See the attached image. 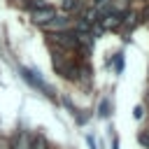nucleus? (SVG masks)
<instances>
[{
	"label": "nucleus",
	"instance_id": "obj_1",
	"mask_svg": "<svg viewBox=\"0 0 149 149\" xmlns=\"http://www.w3.org/2000/svg\"><path fill=\"white\" fill-rule=\"evenodd\" d=\"M51 40L58 47H63V49H77L79 47V35L77 33H70V30H56L51 35Z\"/></svg>",
	"mask_w": 149,
	"mask_h": 149
},
{
	"label": "nucleus",
	"instance_id": "obj_2",
	"mask_svg": "<svg viewBox=\"0 0 149 149\" xmlns=\"http://www.w3.org/2000/svg\"><path fill=\"white\" fill-rule=\"evenodd\" d=\"M9 149H33V135L28 130H19L9 144Z\"/></svg>",
	"mask_w": 149,
	"mask_h": 149
},
{
	"label": "nucleus",
	"instance_id": "obj_3",
	"mask_svg": "<svg viewBox=\"0 0 149 149\" xmlns=\"http://www.w3.org/2000/svg\"><path fill=\"white\" fill-rule=\"evenodd\" d=\"M54 16H56V12H54L51 7H44V9L33 12V21H35V23H40V26H49Z\"/></svg>",
	"mask_w": 149,
	"mask_h": 149
},
{
	"label": "nucleus",
	"instance_id": "obj_4",
	"mask_svg": "<svg viewBox=\"0 0 149 149\" xmlns=\"http://www.w3.org/2000/svg\"><path fill=\"white\" fill-rule=\"evenodd\" d=\"M121 16H123V14H109V16H105V28L119 26V23H121Z\"/></svg>",
	"mask_w": 149,
	"mask_h": 149
},
{
	"label": "nucleus",
	"instance_id": "obj_5",
	"mask_svg": "<svg viewBox=\"0 0 149 149\" xmlns=\"http://www.w3.org/2000/svg\"><path fill=\"white\" fill-rule=\"evenodd\" d=\"M33 149H49L44 135H35V137H33Z\"/></svg>",
	"mask_w": 149,
	"mask_h": 149
},
{
	"label": "nucleus",
	"instance_id": "obj_6",
	"mask_svg": "<svg viewBox=\"0 0 149 149\" xmlns=\"http://www.w3.org/2000/svg\"><path fill=\"white\" fill-rule=\"evenodd\" d=\"M28 7H30L33 12H37V9H44V7H49V5L42 2V0H28Z\"/></svg>",
	"mask_w": 149,
	"mask_h": 149
},
{
	"label": "nucleus",
	"instance_id": "obj_7",
	"mask_svg": "<svg viewBox=\"0 0 149 149\" xmlns=\"http://www.w3.org/2000/svg\"><path fill=\"white\" fill-rule=\"evenodd\" d=\"M140 144H142V147H147V149H149V130H144V133H142V135H140Z\"/></svg>",
	"mask_w": 149,
	"mask_h": 149
},
{
	"label": "nucleus",
	"instance_id": "obj_8",
	"mask_svg": "<svg viewBox=\"0 0 149 149\" xmlns=\"http://www.w3.org/2000/svg\"><path fill=\"white\" fill-rule=\"evenodd\" d=\"M74 5H77V0H63V7H65V9H72Z\"/></svg>",
	"mask_w": 149,
	"mask_h": 149
},
{
	"label": "nucleus",
	"instance_id": "obj_9",
	"mask_svg": "<svg viewBox=\"0 0 149 149\" xmlns=\"http://www.w3.org/2000/svg\"><path fill=\"white\" fill-rule=\"evenodd\" d=\"M105 2H107V0H93V5H95V7H100V5H105Z\"/></svg>",
	"mask_w": 149,
	"mask_h": 149
},
{
	"label": "nucleus",
	"instance_id": "obj_10",
	"mask_svg": "<svg viewBox=\"0 0 149 149\" xmlns=\"http://www.w3.org/2000/svg\"><path fill=\"white\" fill-rule=\"evenodd\" d=\"M0 149H7V144H5V142H0Z\"/></svg>",
	"mask_w": 149,
	"mask_h": 149
}]
</instances>
